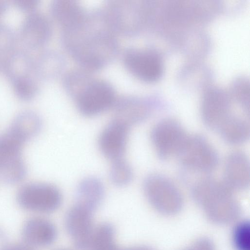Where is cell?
I'll return each mask as SVG.
<instances>
[{"instance_id":"cell-1","label":"cell","mask_w":250,"mask_h":250,"mask_svg":"<svg viewBox=\"0 0 250 250\" xmlns=\"http://www.w3.org/2000/svg\"><path fill=\"white\" fill-rule=\"evenodd\" d=\"M103 9L88 11L77 26L62 31V43L79 65L89 72L106 66L116 57L119 43Z\"/></svg>"},{"instance_id":"cell-2","label":"cell","mask_w":250,"mask_h":250,"mask_svg":"<svg viewBox=\"0 0 250 250\" xmlns=\"http://www.w3.org/2000/svg\"><path fill=\"white\" fill-rule=\"evenodd\" d=\"M191 196L203 209L207 218L215 224H229L241 216L240 204L223 182L202 179L193 186Z\"/></svg>"},{"instance_id":"cell-3","label":"cell","mask_w":250,"mask_h":250,"mask_svg":"<svg viewBox=\"0 0 250 250\" xmlns=\"http://www.w3.org/2000/svg\"><path fill=\"white\" fill-rule=\"evenodd\" d=\"M143 189L149 204L159 213L173 215L181 210L182 196L175 185L165 176L148 175L144 181Z\"/></svg>"},{"instance_id":"cell-4","label":"cell","mask_w":250,"mask_h":250,"mask_svg":"<svg viewBox=\"0 0 250 250\" xmlns=\"http://www.w3.org/2000/svg\"><path fill=\"white\" fill-rule=\"evenodd\" d=\"M144 7L138 1L118 0L107 1L103 9L114 32L129 37L139 31L145 16Z\"/></svg>"},{"instance_id":"cell-5","label":"cell","mask_w":250,"mask_h":250,"mask_svg":"<svg viewBox=\"0 0 250 250\" xmlns=\"http://www.w3.org/2000/svg\"><path fill=\"white\" fill-rule=\"evenodd\" d=\"M16 200L18 205L26 210L49 213L60 207L62 196L59 189L52 184L31 183L19 189Z\"/></svg>"},{"instance_id":"cell-6","label":"cell","mask_w":250,"mask_h":250,"mask_svg":"<svg viewBox=\"0 0 250 250\" xmlns=\"http://www.w3.org/2000/svg\"><path fill=\"white\" fill-rule=\"evenodd\" d=\"M25 142L10 129L0 135V178L13 184L21 181L26 174L22 156Z\"/></svg>"},{"instance_id":"cell-7","label":"cell","mask_w":250,"mask_h":250,"mask_svg":"<svg viewBox=\"0 0 250 250\" xmlns=\"http://www.w3.org/2000/svg\"><path fill=\"white\" fill-rule=\"evenodd\" d=\"M177 155L185 167L202 172L213 170L219 162L217 152L201 135L188 136Z\"/></svg>"},{"instance_id":"cell-8","label":"cell","mask_w":250,"mask_h":250,"mask_svg":"<svg viewBox=\"0 0 250 250\" xmlns=\"http://www.w3.org/2000/svg\"><path fill=\"white\" fill-rule=\"evenodd\" d=\"M116 99L114 88L109 83L93 79L75 101L81 114L93 117L113 107Z\"/></svg>"},{"instance_id":"cell-9","label":"cell","mask_w":250,"mask_h":250,"mask_svg":"<svg viewBox=\"0 0 250 250\" xmlns=\"http://www.w3.org/2000/svg\"><path fill=\"white\" fill-rule=\"evenodd\" d=\"M150 136L159 157L165 160L177 154L188 136L178 122L166 119L155 125Z\"/></svg>"},{"instance_id":"cell-10","label":"cell","mask_w":250,"mask_h":250,"mask_svg":"<svg viewBox=\"0 0 250 250\" xmlns=\"http://www.w3.org/2000/svg\"><path fill=\"white\" fill-rule=\"evenodd\" d=\"M123 60L127 70L142 81L154 82L162 74L161 59L152 50L128 48L124 52Z\"/></svg>"},{"instance_id":"cell-11","label":"cell","mask_w":250,"mask_h":250,"mask_svg":"<svg viewBox=\"0 0 250 250\" xmlns=\"http://www.w3.org/2000/svg\"><path fill=\"white\" fill-rule=\"evenodd\" d=\"M94 212L75 204L67 212L64 218L65 229L78 250H88L95 229Z\"/></svg>"},{"instance_id":"cell-12","label":"cell","mask_w":250,"mask_h":250,"mask_svg":"<svg viewBox=\"0 0 250 250\" xmlns=\"http://www.w3.org/2000/svg\"><path fill=\"white\" fill-rule=\"evenodd\" d=\"M52 29L48 18L43 14L34 11L23 20L19 31V39L27 48L32 49L44 45L50 40Z\"/></svg>"},{"instance_id":"cell-13","label":"cell","mask_w":250,"mask_h":250,"mask_svg":"<svg viewBox=\"0 0 250 250\" xmlns=\"http://www.w3.org/2000/svg\"><path fill=\"white\" fill-rule=\"evenodd\" d=\"M129 128L124 123L113 119L101 133L98 141L100 149L112 162L123 158Z\"/></svg>"},{"instance_id":"cell-14","label":"cell","mask_w":250,"mask_h":250,"mask_svg":"<svg viewBox=\"0 0 250 250\" xmlns=\"http://www.w3.org/2000/svg\"><path fill=\"white\" fill-rule=\"evenodd\" d=\"M230 103L227 95L221 90L213 89L204 96L202 105V117L205 125L217 131L230 115Z\"/></svg>"},{"instance_id":"cell-15","label":"cell","mask_w":250,"mask_h":250,"mask_svg":"<svg viewBox=\"0 0 250 250\" xmlns=\"http://www.w3.org/2000/svg\"><path fill=\"white\" fill-rule=\"evenodd\" d=\"M113 107L114 119L128 127L143 122L152 110L151 104L148 101L129 96L117 99Z\"/></svg>"},{"instance_id":"cell-16","label":"cell","mask_w":250,"mask_h":250,"mask_svg":"<svg viewBox=\"0 0 250 250\" xmlns=\"http://www.w3.org/2000/svg\"><path fill=\"white\" fill-rule=\"evenodd\" d=\"M21 234L25 244L33 248L44 247L55 242L57 229L50 220L41 217H33L24 224Z\"/></svg>"},{"instance_id":"cell-17","label":"cell","mask_w":250,"mask_h":250,"mask_svg":"<svg viewBox=\"0 0 250 250\" xmlns=\"http://www.w3.org/2000/svg\"><path fill=\"white\" fill-rule=\"evenodd\" d=\"M223 181L232 191L243 190L250 185V162L243 152L235 151L227 158Z\"/></svg>"},{"instance_id":"cell-18","label":"cell","mask_w":250,"mask_h":250,"mask_svg":"<svg viewBox=\"0 0 250 250\" xmlns=\"http://www.w3.org/2000/svg\"><path fill=\"white\" fill-rule=\"evenodd\" d=\"M53 19L62 31L71 29L80 23L88 12L78 2L70 0H54L50 4Z\"/></svg>"},{"instance_id":"cell-19","label":"cell","mask_w":250,"mask_h":250,"mask_svg":"<svg viewBox=\"0 0 250 250\" xmlns=\"http://www.w3.org/2000/svg\"><path fill=\"white\" fill-rule=\"evenodd\" d=\"M2 71L11 83L35 76L34 59L24 50H14L4 59Z\"/></svg>"},{"instance_id":"cell-20","label":"cell","mask_w":250,"mask_h":250,"mask_svg":"<svg viewBox=\"0 0 250 250\" xmlns=\"http://www.w3.org/2000/svg\"><path fill=\"white\" fill-rule=\"evenodd\" d=\"M105 189L98 178L88 177L78 184L75 194V204L95 212L103 201Z\"/></svg>"},{"instance_id":"cell-21","label":"cell","mask_w":250,"mask_h":250,"mask_svg":"<svg viewBox=\"0 0 250 250\" xmlns=\"http://www.w3.org/2000/svg\"><path fill=\"white\" fill-rule=\"evenodd\" d=\"M64 58L52 50L41 52L34 59V71L39 80H50L61 74L65 66Z\"/></svg>"},{"instance_id":"cell-22","label":"cell","mask_w":250,"mask_h":250,"mask_svg":"<svg viewBox=\"0 0 250 250\" xmlns=\"http://www.w3.org/2000/svg\"><path fill=\"white\" fill-rule=\"evenodd\" d=\"M42 125V119L38 113L26 110L17 115L9 129L26 143L39 133Z\"/></svg>"},{"instance_id":"cell-23","label":"cell","mask_w":250,"mask_h":250,"mask_svg":"<svg viewBox=\"0 0 250 250\" xmlns=\"http://www.w3.org/2000/svg\"><path fill=\"white\" fill-rule=\"evenodd\" d=\"M222 138L231 145L245 142L250 136V127L244 120L230 115L217 130Z\"/></svg>"},{"instance_id":"cell-24","label":"cell","mask_w":250,"mask_h":250,"mask_svg":"<svg viewBox=\"0 0 250 250\" xmlns=\"http://www.w3.org/2000/svg\"><path fill=\"white\" fill-rule=\"evenodd\" d=\"M93 79L86 70H73L65 75L63 86L67 94L75 100Z\"/></svg>"},{"instance_id":"cell-25","label":"cell","mask_w":250,"mask_h":250,"mask_svg":"<svg viewBox=\"0 0 250 250\" xmlns=\"http://www.w3.org/2000/svg\"><path fill=\"white\" fill-rule=\"evenodd\" d=\"M11 84L17 97L24 102L34 99L40 90L39 80L35 76L18 80Z\"/></svg>"},{"instance_id":"cell-26","label":"cell","mask_w":250,"mask_h":250,"mask_svg":"<svg viewBox=\"0 0 250 250\" xmlns=\"http://www.w3.org/2000/svg\"><path fill=\"white\" fill-rule=\"evenodd\" d=\"M109 171L111 182L115 186L123 187L129 184L133 178V170L123 158L112 162Z\"/></svg>"},{"instance_id":"cell-27","label":"cell","mask_w":250,"mask_h":250,"mask_svg":"<svg viewBox=\"0 0 250 250\" xmlns=\"http://www.w3.org/2000/svg\"><path fill=\"white\" fill-rule=\"evenodd\" d=\"M232 243L236 250H250V223L249 220L239 222L233 228Z\"/></svg>"},{"instance_id":"cell-28","label":"cell","mask_w":250,"mask_h":250,"mask_svg":"<svg viewBox=\"0 0 250 250\" xmlns=\"http://www.w3.org/2000/svg\"><path fill=\"white\" fill-rule=\"evenodd\" d=\"M16 37L13 29L6 24L0 23V57L5 59L13 51Z\"/></svg>"},{"instance_id":"cell-29","label":"cell","mask_w":250,"mask_h":250,"mask_svg":"<svg viewBox=\"0 0 250 250\" xmlns=\"http://www.w3.org/2000/svg\"><path fill=\"white\" fill-rule=\"evenodd\" d=\"M13 2L19 9L29 14L36 11L40 1L38 0H14Z\"/></svg>"},{"instance_id":"cell-30","label":"cell","mask_w":250,"mask_h":250,"mask_svg":"<svg viewBox=\"0 0 250 250\" xmlns=\"http://www.w3.org/2000/svg\"><path fill=\"white\" fill-rule=\"evenodd\" d=\"M183 250H215L213 242L209 239L202 238Z\"/></svg>"},{"instance_id":"cell-31","label":"cell","mask_w":250,"mask_h":250,"mask_svg":"<svg viewBox=\"0 0 250 250\" xmlns=\"http://www.w3.org/2000/svg\"><path fill=\"white\" fill-rule=\"evenodd\" d=\"M8 246L7 234L0 229V250H6Z\"/></svg>"},{"instance_id":"cell-32","label":"cell","mask_w":250,"mask_h":250,"mask_svg":"<svg viewBox=\"0 0 250 250\" xmlns=\"http://www.w3.org/2000/svg\"><path fill=\"white\" fill-rule=\"evenodd\" d=\"M6 250H34V249L24 243L9 245Z\"/></svg>"},{"instance_id":"cell-33","label":"cell","mask_w":250,"mask_h":250,"mask_svg":"<svg viewBox=\"0 0 250 250\" xmlns=\"http://www.w3.org/2000/svg\"><path fill=\"white\" fill-rule=\"evenodd\" d=\"M8 6L7 1L0 0V17L7 11Z\"/></svg>"},{"instance_id":"cell-34","label":"cell","mask_w":250,"mask_h":250,"mask_svg":"<svg viewBox=\"0 0 250 250\" xmlns=\"http://www.w3.org/2000/svg\"><path fill=\"white\" fill-rule=\"evenodd\" d=\"M4 60V59L0 57V72L1 71H2L3 63Z\"/></svg>"},{"instance_id":"cell-35","label":"cell","mask_w":250,"mask_h":250,"mask_svg":"<svg viewBox=\"0 0 250 250\" xmlns=\"http://www.w3.org/2000/svg\"><path fill=\"white\" fill-rule=\"evenodd\" d=\"M123 250L121 249L120 248H119L118 247V248H115V249H111V250Z\"/></svg>"},{"instance_id":"cell-36","label":"cell","mask_w":250,"mask_h":250,"mask_svg":"<svg viewBox=\"0 0 250 250\" xmlns=\"http://www.w3.org/2000/svg\"><path fill=\"white\" fill-rule=\"evenodd\" d=\"M64 250V249H59V250Z\"/></svg>"}]
</instances>
